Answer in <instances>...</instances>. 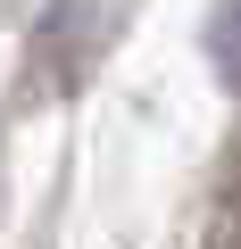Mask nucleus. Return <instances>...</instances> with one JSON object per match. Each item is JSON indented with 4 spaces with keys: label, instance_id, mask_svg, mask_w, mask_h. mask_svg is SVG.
Returning <instances> with one entry per match:
<instances>
[{
    "label": "nucleus",
    "instance_id": "1",
    "mask_svg": "<svg viewBox=\"0 0 241 249\" xmlns=\"http://www.w3.org/2000/svg\"><path fill=\"white\" fill-rule=\"evenodd\" d=\"M208 50H216V75L241 91V0H224V9H216V34H208Z\"/></svg>",
    "mask_w": 241,
    "mask_h": 249
}]
</instances>
